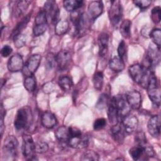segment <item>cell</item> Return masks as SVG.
I'll return each mask as SVG.
<instances>
[{"mask_svg":"<svg viewBox=\"0 0 161 161\" xmlns=\"http://www.w3.org/2000/svg\"><path fill=\"white\" fill-rule=\"evenodd\" d=\"M6 114V111L3 108V106H1V123H0V130H1V136H3L4 130L5 128L4 125V117Z\"/></svg>","mask_w":161,"mask_h":161,"instance_id":"ee69618b","label":"cell"},{"mask_svg":"<svg viewBox=\"0 0 161 161\" xmlns=\"http://www.w3.org/2000/svg\"><path fill=\"white\" fill-rule=\"evenodd\" d=\"M36 81L34 75L26 76L24 80V87L28 92H33L36 89Z\"/></svg>","mask_w":161,"mask_h":161,"instance_id":"4dcf8cb0","label":"cell"},{"mask_svg":"<svg viewBox=\"0 0 161 161\" xmlns=\"http://www.w3.org/2000/svg\"><path fill=\"white\" fill-rule=\"evenodd\" d=\"M129 154L134 160H147L148 157L146 154L144 145H138L133 147L129 150Z\"/></svg>","mask_w":161,"mask_h":161,"instance_id":"ffe728a7","label":"cell"},{"mask_svg":"<svg viewBox=\"0 0 161 161\" xmlns=\"http://www.w3.org/2000/svg\"><path fill=\"white\" fill-rule=\"evenodd\" d=\"M45 65L47 69H51L57 65L56 62V55L53 53H48L47 55Z\"/></svg>","mask_w":161,"mask_h":161,"instance_id":"d590c367","label":"cell"},{"mask_svg":"<svg viewBox=\"0 0 161 161\" xmlns=\"http://www.w3.org/2000/svg\"><path fill=\"white\" fill-rule=\"evenodd\" d=\"M12 52H13L12 48L9 45H6L1 48V54L3 57H7Z\"/></svg>","mask_w":161,"mask_h":161,"instance_id":"f6af8a7d","label":"cell"},{"mask_svg":"<svg viewBox=\"0 0 161 161\" xmlns=\"http://www.w3.org/2000/svg\"><path fill=\"white\" fill-rule=\"evenodd\" d=\"M133 3L135 6L138 7L142 10H145L147 9L152 3L150 0H135Z\"/></svg>","mask_w":161,"mask_h":161,"instance_id":"b9f144b4","label":"cell"},{"mask_svg":"<svg viewBox=\"0 0 161 161\" xmlns=\"http://www.w3.org/2000/svg\"><path fill=\"white\" fill-rule=\"evenodd\" d=\"M31 1H15L14 2L12 13L15 18H18L26 11Z\"/></svg>","mask_w":161,"mask_h":161,"instance_id":"44dd1931","label":"cell"},{"mask_svg":"<svg viewBox=\"0 0 161 161\" xmlns=\"http://www.w3.org/2000/svg\"><path fill=\"white\" fill-rule=\"evenodd\" d=\"M103 82H104V76L102 72L98 71L96 72L93 76L92 78V83L94 87L97 90L100 91L103 86Z\"/></svg>","mask_w":161,"mask_h":161,"instance_id":"1f68e13d","label":"cell"},{"mask_svg":"<svg viewBox=\"0 0 161 161\" xmlns=\"http://www.w3.org/2000/svg\"><path fill=\"white\" fill-rule=\"evenodd\" d=\"M103 3L101 1H93L89 4L86 14L91 22L94 21L103 13Z\"/></svg>","mask_w":161,"mask_h":161,"instance_id":"9c48e42d","label":"cell"},{"mask_svg":"<svg viewBox=\"0 0 161 161\" xmlns=\"http://www.w3.org/2000/svg\"><path fill=\"white\" fill-rule=\"evenodd\" d=\"M72 60V55L69 50H62L56 55L57 65L60 70H64L68 68Z\"/></svg>","mask_w":161,"mask_h":161,"instance_id":"30bf717a","label":"cell"},{"mask_svg":"<svg viewBox=\"0 0 161 161\" xmlns=\"http://www.w3.org/2000/svg\"><path fill=\"white\" fill-rule=\"evenodd\" d=\"M41 59V55L39 54H33L28 58L24 69V72L26 76L33 75L36 71L40 65Z\"/></svg>","mask_w":161,"mask_h":161,"instance_id":"4fadbf2b","label":"cell"},{"mask_svg":"<svg viewBox=\"0 0 161 161\" xmlns=\"http://www.w3.org/2000/svg\"><path fill=\"white\" fill-rule=\"evenodd\" d=\"M111 135L115 142L122 143L125 138V131L121 124V123H118L114 125H112L111 128Z\"/></svg>","mask_w":161,"mask_h":161,"instance_id":"d6986e66","label":"cell"},{"mask_svg":"<svg viewBox=\"0 0 161 161\" xmlns=\"http://www.w3.org/2000/svg\"><path fill=\"white\" fill-rule=\"evenodd\" d=\"M111 6L108 11V16L111 23L113 26L117 25L123 16V8L121 3L119 1H111Z\"/></svg>","mask_w":161,"mask_h":161,"instance_id":"5b68a950","label":"cell"},{"mask_svg":"<svg viewBox=\"0 0 161 161\" xmlns=\"http://www.w3.org/2000/svg\"><path fill=\"white\" fill-rule=\"evenodd\" d=\"M114 97L119 118L122 119L125 116L130 114L131 108L129 106L126 97H124L122 95H118Z\"/></svg>","mask_w":161,"mask_h":161,"instance_id":"7c38bea8","label":"cell"},{"mask_svg":"<svg viewBox=\"0 0 161 161\" xmlns=\"http://www.w3.org/2000/svg\"><path fill=\"white\" fill-rule=\"evenodd\" d=\"M48 145L44 142H38L35 145V150L36 153H43L48 151Z\"/></svg>","mask_w":161,"mask_h":161,"instance_id":"74e56055","label":"cell"},{"mask_svg":"<svg viewBox=\"0 0 161 161\" xmlns=\"http://www.w3.org/2000/svg\"><path fill=\"white\" fill-rule=\"evenodd\" d=\"M31 18V13L27 14L25 17H24L21 21H19L17 25L16 26V27L14 28V29L13 30V32H12V36L13 38H14V36H17L18 35L20 34L21 31L25 28H26L27 24L28 23L30 19Z\"/></svg>","mask_w":161,"mask_h":161,"instance_id":"4316f807","label":"cell"},{"mask_svg":"<svg viewBox=\"0 0 161 161\" xmlns=\"http://www.w3.org/2000/svg\"><path fill=\"white\" fill-rule=\"evenodd\" d=\"M84 2L81 0H65L63 2L64 8L69 12L77 11L83 6Z\"/></svg>","mask_w":161,"mask_h":161,"instance_id":"d4e9b609","label":"cell"},{"mask_svg":"<svg viewBox=\"0 0 161 161\" xmlns=\"http://www.w3.org/2000/svg\"><path fill=\"white\" fill-rule=\"evenodd\" d=\"M35 26L33 32L35 36H40L43 35L47 30L48 27V22L45 13L43 9L40 10L35 17Z\"/></svg>","mask_w":161,"mask_h":161,"instance_id":"8992f818","label":"cell"},{"mask_svg":"<svg viewBox=\"0 0 161 161\" xmlns=\"http://www.w3.org/2000/svg\"><path fill=\"white\" fill-rule=\"evenodd\" d=\"M41 123L45 128L51 129L57 124V119L53 113L45 111L41 116Z\"/></svg>","mask_w":161,"mask_h":161,"instance_id":"7402d4cb","label":"cell"},{"mask_svg":"<svg viewBox=\"0 0 161 161\" xmlns=\"http://www.w3.org/2000/svg\"><path fill=\"white\" fill-rule=\"evenodd\" d=\"M147 90L148 96L152 102L153 104L159 107L160 105V89L158 84V81L155 74L152 77L148 87Z\"/></svg>","mask_w":161,"mask_h":161,"instance_id":"3957f363","label":"cell"},{"mask_svg":"<svg viewBox=\"0 0 161 161\" xmlns=\"http://www.w3.org/2000/svg\"><path fill=\"white\" fill-rule=\"evenodd\" d=\"M109 35L107 33H101L98 36V45L99 48V55L102 57L106 56L108 50Z\"/></svg>","mask_w":161,"mask_h":161,"instance_id":"603a6c76","label":"cell"},{"mask_svg":"<svg viewBox=\"0 0 161 161\" xmlns=\"http://www.w3.org/2000/svg\"><path fill=\"white\" fill-rule=\"evenodd\" d=\"M35 143L31 136L28 135H24L23 136V143H22V153L25 157L28 160L34 159V153Z\"/></svg>","mask_w":161,"mask_h":161,"instance_id":"ba28073f","label":"cell"},{"mask_svg":"<svg viewBox=\"0 0 161 161\" xmlns=\"http://www.w3.org/2000/svg\"><path fill=\"white\" fill-rule=\"evenodd\" d=\"M148 133L153 137H158L160 133V118L158 115L152 116L147 125Z\"/></svg>","mask_w":161,"mask_h":161,"instance_id":"e0dca14e","label":"cell"},{"mask_svg":"<svg viewBox=\"0 0 161 161\" xmlns=\"http://www.w3.org/2000/svg\"><path fill=\"white\" fill-rule=\"evenodd\" d=\"M131 22L129 19H125L121 23L119 27V31L121 35L126 38H128L130 36V28H131Z\"/></svg>","mask_w":161,"mask_h":161,"instance_id":"f546056e","label":"cell"},{"mask_svg":"<svg viewBox=\"0 0 161 161\" xmlns=\"http://www.w3.org/2000/svg\"><path fill=\"white\" fill-rule=\"evenodd\" d=\"M14 43L16 48H21L26 43V36L23 34H19L13 38Z\"/></svg>","mask_w":161,"mask_h":161,"instance_id":"f35d334b","label":"cell"},{"mask_svg":"<svg viewBox=\"0 0 161 161\" xmlns=\"http://www.w3.org/2000/svg\"><path fill=\"white\" fill-rule=\"evenodd\" d=\"M108 118L109 123L112 125H114L119 123V118L118 116V112L116 106L115 97H113L109 99V103L108 105V111H107Z\"/></svg>","mask_w":161,"mask_h":161,"instance_id":"2e32d148","label":"cell"},{"mask_svg":"<svg viewBox=\"0 0 161 161\" xmlns=\"http://www.w3.org/2000/svg\"><path fill=\"white\" fill-rule=\"evenodd\" d=\"M135 141L138 145H145L147 143V138L145 133L142 131L137 132L135 136Z\"/></svg>","mask_w":161,"mask_h":161,"instance_id":"60d3db41","label":"cell"},{"mask_svg":"<svg viewBox=\"0 0 161 161\" xmlns=\"http://www.w3.org/2000/svg\"><path fill=\"white\" fill-rule=\"evenodd\" d=\"M109 67L114 72H121L125 69V62L119 57H114L110 60Z\"/></svg>","mask_w":161,"mask_h":161,"instance_id":"484cf974","label":"cell"},{"mask_svg":"<svg viewBox=\"0 0 161 161\" xmlns=\"http://www.w3.org/2000/svg\"><path fill=\"white\" fill-rule=\"evenodd\" d=\"M160 10L161 9L160 6H156L151 11L150 18L152 21L155 24L158 23L160 21Z\"/></svg>","mask_w":161,"mask_h":161,"instance_id":"8d00e7d4","label":"cell"},{"mask_svg":"<svg viewBox=\"0 0 161 161\" xmlns=\"http://www.w3.org/2000/svg\"><path fill=\"white\" fill-rule=\"evenodd\" d=\"M89 136L86 134H82L79 136L70 137L69 139L68 144L74 148H84L87 147L89 142Z\"/></svg>","mask_w":161,"mask_h":161,"instance_id":"ac0fdd59","label":"cell"},{"mask_svg":"<svg viewBox=\"0 0 161 161\" xmlns=\"http://www.w3.org/2000/svg\"><path fill=\"white\" fill-rule=\"evenodd\" d=\"M7 67L8 70L12 72L22 70L24 68V62L21 55L18 53L12 55L8 62Z\"/></svg>","mask_w":161,"mask_h":161,"instance_id":"5bb4252c","label":"cell"},{"mask_svg":"<svg viewBox=\"0 0 161 161\" xmlns=\"http://www.w3.org/2000/svg\"><path fill=\"white\" fill-rule=\"evenodd\" d=\"M69 28V23L68 21L65 19L58 20L55 24V33L56 35L60 36L65 34Z\"/></svg>","mask_w":161,"mask_h":161,"instance_id":"83f0119b","label":"cell"},{"mask_svg":"<svg viewBox=\"0 0 161 161\" xmlns=\"http://www.w3.org/2000/svg\"><path fill=\"white\" fill-rule=\"evenodd\" d=\"M55 135L58 141L63 143H68L70 137L69 127H67L65 126H60L56 130Z\"/></svg>","mask_w":161,"mask_h":161,"instance_id":"cb8c5ba5","label":"cell"},{"mask_svg":"<svg viewBox=\"0 0 161 161\" xmlns=\"http://www.w3.org/2000/svg\"><path fill=\"white\" fill-rule=\"evenodd\" d=\"M126 99L133 109H139L142 105L141 94L136 90L129 91L126 95Z\"/></svg>","mask_w":161,"mask_h":161,"instance_id":"9a60e30c","label":"cell"},{"mask_svg":"<svg viewBox=\"0 0 161 161\" xmlns=\"http://www.w3.org/2000/svg\"><path fill=\"white\" fill-rule=\"evenodd\" d=\"M125 132L128 134H131L134 133L138 127V120L137 118L131 114H128L125 116L121 121Z\"/></svg>","mask_w":161,"mask_h":161,"instance_id":"8fae6325","label":"cell"},{"mask_svg":"<svg viewBox=\"0 0 161 161\" xmlns=\"http://www.w3.org/2000/svg\"><path fill=\"white\" fill-rule=\"evenodd\" d=\"M32 121V113L28 106H24L19 109L16 113L14 125L17 130L26 129Z\"/></svg>","mask_w":161,"mask_h":161,"instance_id":"7a4b0ae2","label":"cell"},{"mask_svg":"<svg viewBox=\"0 0 161 161\" xmlns=\"http://www.w3.org/2000/svg\"><path fill=\"white\" fill-rule=\"evenodd\" d=\"M118 54L119 57L124 61L126 57V46L124 40H121L118 47Z\"/></svg>","mask_w":161,"mask_h":161,"instance_id":"ab89813d","label":"cell"},{"mask_svg":"<svg viewBox=\"0 0 161 161\" xmlns=\"http://www.w3.org/2000/svg\"><path fill=\"white\" fill-rule=\"evenodd\" d=\"M45 13L48 24L57 23L59 17V9L55 1H47L43 9Z\"/></svg>","mask_w":161,"mask_h":161,"instance_id":"277c9868","label":"cell"},{"mask_svg":"<svg viewBox=\"0 0 161 161\" xmlns=\"http://www.w3.org/2000/svg\"><path fill=\"white\" fill-rule=\"evenodd\" d=\"M106 125V120L103 118L96 119L93 124V128L95 130H100L104 128Z\"/></svg>","mask_w":161,"mask_h":161,"instance_id":"7bdbcfd3","label":"cell"},{"mask_svg":"<svg viewBox=\"0 0 161 161\" xmlns=\"http://www.w3.org/2000/svg\"><path fill=\"white\" fill-rule=\"evenodd\" d=\"M58 85L60 87L66 91H69L73 86V82L72 79L67 75H63L58 79Z\"/></svg>","mask_w":161,"mask_h":161,"instance_id":"f1b7e54d","label":"cell"},{"mask_svg":"<svg viewBox=\"0 0 161 161\" xmlns=\"http://www.w3.org/2000/svg\"><path fill=\"white\" fill-rule=\"evenodd\" d=\"M149 37L152 39L153 44L160 48L161 45V30L159 28H155L150 31Z\"/></svg>","mask_w":161,"mask_h":161,"instance_id":"d6a6232c","label":"cell"},{"mask_svg":"<svg viewBox=\"0 0 161 161\" xmlns=\"http://www.w3.org/2000/svg\"><path fill=\"white\" fill-rule=\"evenodd\" d=\"M18 142L16 137L13 135L7 136L3 143V150L4 155L14 157L16 155Z\"/></svg>","mask_w":161,"mask_h":161,"instance_id":"52a82bcc","label":"cell"},{"mask_svg":"<svg viewBox=\"0 0 161 161\" xmlns=\"http://www.w3.org/2000/svg\"><path fill=\"white\" fill-rule=\"evenodd\" d=\"M81 160H99V155L93 150H87L83 153L80 157Z\"/></svg>","mask_w":161,"mask_h":161,"instance_id":"836d02e7","label":"cell"},{"mask_svg":"<svg viewBox=\"0 0 161 161\" xmlns=\"http://www.w3.org/2000/svg\"><path fill=\"white\" fill-rule=\"evenodd\" d=\"M109 101V96L106 94H103L99 97V98L96 104V106L97 108H98L99 109H103L105 108L108 105Z\"/></svg>","mask_w":161,"mask_h":161,"instance_id":"e575fe53","label":"cell"},{"mask_svg":"<svg viewBox=\"0 0 161 161\" xmlns=\"http://www.w3.org/2000/svg\"><path fill=\"white\" fill-rule=\"evenodd\" d=\"M130 76L133 80L144 89H147L152 77L155 74L151 69L140 64H134L128 68Z\"/></svg>","mask_w":161,"mask_h":161,"instance_id":"6da1fadb","label":"cell"}]
</instances>
